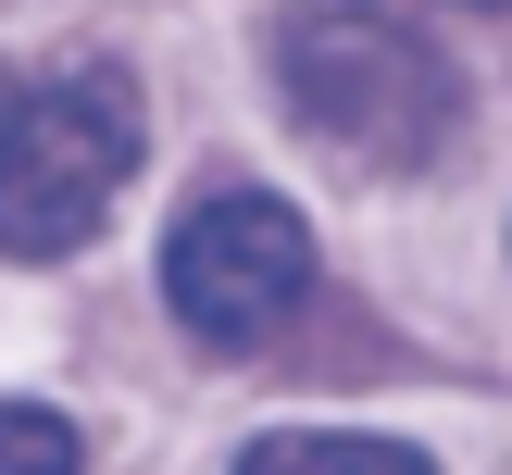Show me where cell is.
I'll return each instance as SVG.
<instances>
[{"mask_svg":"<svg viewBox=\"0 0 512 475\" xmlns=\"http://www.w3.org/2000/svg\"><path fill=\"white\" fill-rule=\"evenodd\" d=\"M125 175H138V88L125 75H50V88L0 100V250H25V263L75 250Z\"/></svg>","mask_w":512,"mask_h":475,"instance_id":"2","label":"cell"},{"mask_svg":"<svg viewBox=\"0 0 512 475\" xmlns=\"http://www.w3.org/2000/svg\"><path fill=\"white\" fill-rule=\"evenodd\" d=\"M275 88L350 163H438L463 138V75L438 38L388 13V0H313V13L275 38Z\"/></svg>","mask_w":512,"mask_h":475,"instance_id":"1","label":"cell"},{"mask_svg":"<svg viewBox=\"0 0 512 475\" xmlns=\"http://www.w3.org/2000/svg\"><path fill=\"white\" fill-rule=\"evenodd\" d=\"M0 475H75V425L38 400H0Z\"/></svg>","mask_w":512,"mask_h":475,"instance_id":"5","label":"cell"},{"mask_svg":"<svg viewBox=\"0 0 512 475\" xmlns=\"http://www.w3.org/2000/svg\"><path fill=\"white\" fill-rule=\"evenodd\" d=\"M163 300L200 338H263V325H288L313 300V225L275 188H213L163 238Z\"/></svg>","mask_w":512,"mask_h":475,"instance_id":"3","label":"cell"},{"mask_svg":"<svg viewBox=\"0 0 512 475\" xmlns=\"http://www.w3.org/2000/svg\"><path fill=\"white\" fill-rule=\"evenodd\" d=\"M463 13H500V0H463Z\"/></svg>","mask_w":512,"mask_h":475,"instance_id":"6","label":"cell"},{"mask_svg":"<svg viewBox=\"0 0 512 475\" xmlns=\"http://www.w3.org/2000/svg\"><path fill=\"white\" fill-rule=\"evenodd\" d=\"M238 475H438L413 438H350V425H275V438H250Z\"/></svg>","mask_w":512,"mask_h":475,"instance_id":"4","label":"cell"}]
</instances>
